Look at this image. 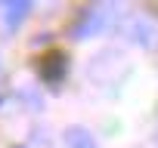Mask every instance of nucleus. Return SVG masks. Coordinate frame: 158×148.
<instances>
[{
    "label": "nucleus",
    "mask_w": 158,
    "mask_h": 148,
    "mask_svg": "<svg viewBox=\"0 0 158 148\" xmlns=\"http://www.w3.org/2000/svg\"><path fill=\"white\" fill-rule=\"evenodd\" d=\"M31 13V3L28 0H10V3H0V16H3V25L10 31H16Z\"/></svg>",
    "instance_id": "nucleus-2"
},
{
    "label": "nucleus",
    "mask_w": 158,
    "mask_h": 148,
    "mask_svg": "<svg viewBox=\"0 0 158 148\" xmlns=\"http://www.w3.org/2000/svg\"><path fill=\"white\" fill-rule=\"evenodd\" d=\"M65 142H68V148H99L93 133L84 130V127H68L65 130Z\"/></svg>",
    "instance_id": "nucleus-4"
},
{
    "label": "nucleus",
    "mask_w": 158,
    "mask_h": 148,
    "mask_svg": "<svg viewBox=\"0 0 158 148\" xmlns=\"http://www.w3.org/2000/svg\"><path fill=\"white\" fill-rule=\"evenodd\" d=\"M65 68H68V59H65L62 53H47V56L40 59V77H44L47 84H59V80L65 77Z\"/></svg>",
    "instance_id": "nucleus-1"
},
{
    "label": "nucleus",
    "mask_w": 158,
    "mask_h": 148,
    "mask_svg": "<svg viewBox=\"0 0 158 148\" xmlns=\"http://www.w3.org/2000/svg\"><path fill=\"white\" fill-rule=\"evenodd\" d=\"M99 25H102V13H99V6H90L81 13V22L71 28V37H90Z\"/></svg>",
    "instance_id": "nucleus-3"
}]
</instances>
